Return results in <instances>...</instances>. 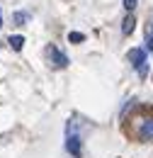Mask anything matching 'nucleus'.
<instances>
[{
	"mask_svg": "<svg viewBox=\"0 0 153 158\" xmlns=\"http://www.w3.org/2000/svg\"><path fill=\"white\" fill-rule=\"evenodd\" d=\"M126 59H129V63L139 71V76H146V73H148V63H146L148 59H146V51H143V49H129Z\"/></svg>",
	"mask_w": 153,
	"mask_h": 158,
	"instance_id": "nucleus-1",
	"label": "nucleus"
},
{
	"mask_svg": "<svg viewBox=\"0 0 153 158\" xmlns=\"http://www.w3.org/2000/svg\"><path fill=\"white\" fill-rule=\"evenodd\" d=\"M66 148H68V153H71L73 158H80V156H83L80 136H78L76 127H71V122H68V134H66Z\"/></svg>",
	"mask_w": 153,
	"mask_h": 158,
	"instance_id": "nucleus-2",
	"label": "nucleus"
},
{
	"mask_svg": "<svg viewBox=\"0 0 153 158\" xmlns=\"http://www.w3.org/2000/svg\"><path fill=\"white\" fill-rule=\"evenodd\" d=\"M46 54H49V61H51L56 68H66V66H68V56H66L61 49H56V46H49V49H46Z\"/></svg>",
	"mask_w": 153,
	"mask_h": 158,
	"instance_id": "nucleus-3",
	"label": "nucleus"
},
{
	"mask_svg": "<svg viewBox=\"0 0 153 158\" xmlns=\"http://www.w3.org/2000/svg\"><path fill=\"white\" fill-rule=\"evenodd\" d=\"M141 139H143V141L153 139V119H146V122L141 124Z\"/></svg>",
	"mask_w": 153,
	"mask_h": 158,
	"instance_id": "nucleus-4",
	"label": "nucleus"
},
{
	"mask_svg": "<svg viewBox=\"0 0 153 158\" xmlns=\"http://www.w3.org/2000/svg\"><path fill=\"white\" fill-rule=\"evenodd\" d=\"M134 27H136V20L131 15H126V17H124V24H122V34H131Z\"/></svg>",
	"mask_w": 153,
	"mask_h": 158,
	"instance_id": "nucleus-5",
	"label": "nucleus"
},
{
	"mask_svg": "<svg viewBox=\"0 0 153 158\" xmlns=\"http://www.w3.org/2000/svg\"><path fill=\"white\" fill-rule=\"evenodd\" d=\"M10 49H15V51H22V46H24V37H19V34H15V37H10Z\"/></svg>",
	"mask_w": 153,
	"mask_h": 158,
	"instance_id": "nucleus-6",
	"label": "nucleus"
},
{
	"mask_svg": "<svg viewBox=\"0 0 153 158\" xmlns=\"http://www.w3.org/2000/svg\"><path fill=\"white\" fill-rule=\"evenodd\" d=\"M12 20H15V24H24V22H29V12H15Z\"/></svg>",
	"mask_w": 153,
	"mask_h": 158,
	"instance_id": "nucleus-7",
	"label": "nucleus"
},
{
	"mask_svg": "<svg viewBox=\"0 0 153 158\" xmlns=\"http://www.w3.org/2000/svg\"><path fill=\"white\" fill-rule=\"evenodd\" d=\"M83 39H85V37H83L80 32H71V34H68V41H73V44H80Z\"/></svg>",
	"mask_w": 153,
	"mask_h": 158,
	"instance_id": "nucleus-8",
	"label": "nucleus"
},
{
	"mask_svg": "<svg viewBox=\"0 0 153 158\" xmlns=\"http://www.w3.org/2000/svg\"><path fill=\"white\" fill-rule=\"evenodd\" d=\"M124 7H126V10L131 12V10L136 7V0H124Z\"/></svg>",
	"mask_w": 153,
	"mask_h": 158,
	"instance_id": "nucleus-9",
	"label": "nucleus"
},
{
	"mask_svg": "<svg viewBox=\"0 0 153 158\" xmlns=\"http://www.w3.org/2000/svg\"><path fill=\"white\" fill-rule=\"evenodd\" d=\"M146 37H148V39H153V17H151V22H148V29H146Z\"/></svg>",
	"mask_w": 153,
	"mask_h": 158,
	"instance_id": "nucleus-10",
	"label": "nucleus"
},
{
	"mask_svg": "<svg viewBox=\"0 0 153 158\" xmlns=\"http://www.w3.org/2000/svg\"><path fill=\"white\" fill-rule=\"evenodd\" d=\"M146 46H148V51L153 54V39H148V37H146Z\"/></svg>",
	"mask_w": 153,
	"mask_h": 158,
	"instance_id": "nucleus-11",
	"label": "nucleus"
},
{
	"mask_svg": "<svg viewBox=\"0 0 153 158\" xmlns=\"http://www.w3.org/2000/svg\"><path fill=\"white\" fill-rule=\"evenodd\" d=\"M0 27H2V17H0Z\"/></svg>",
	"mask_w": 153,
	"mask_h": 158,
	"instance_id": "nucleus-12",
	"label": "nucleus"
}]
</instances>
